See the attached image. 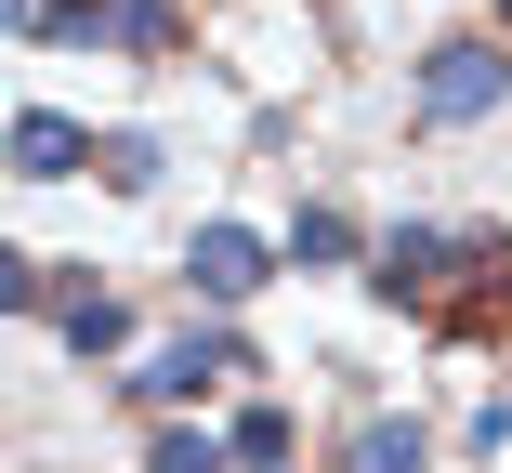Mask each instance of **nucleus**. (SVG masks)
Wrapping results in <instances>:
<instances>
[{
	"label": "nucleus",
	"instance_id": "f257e3e1",
	"mask_svg": "<svg viewBox=\"0 0 512 473\" xmlns=\"http://www.w3.org/2000/svg\"><path fill=\"white\" fill-rule=\"evenodd\" d=\"M499 263V224H394L381 250H368V303H434L447 290V276H486Z\"/></svg>",
	"mask_w": 512,
	"mask_h": 473
},
{
	"label": "nucleus",
	"instance_id": "f03ea898",
	"mask_svg": "<svg viewBox=\"0 0 512 473\" xmlns=\"http://www.w3.org/2000/svg\"><path fill=\"white\" fill-rule=\"evenodd\" d=\"M499 106H512V40H499V27L421 53V92H407V119H421V132H473V119H499Z\"/></svg>",
	"mask_w": 512,
	"mask_h": 473
},
{
	"label": "nucleus",
	"instance_id": "7ed1b4c3",
	"mask_svg": "<svg viewBox=\"0 0 512 473\" xmlns=\"http://www.w3.org/2000/svg\"><path fill=\"white\" fill-rule=\"evenodd\" d=\"M14 40H106V53H171L184 0H14Z\"/></svg>",
	"mask_w": 512,
	"mask_h": 473
},
{
	"label": "nucleus",
	"instance_id": "20e7f679",
	"mask_svg": "<svg viewBox=\"0 0 512 473\" xmlns=\"http://www.w3.org/2000/svg\"><path fill=\"white\" fill-rule=\"evenodd\" d=\"M237 368H250V342L211 316V329H184V342H158V355L132 368V408H145V421H171V408L211 395V382H237Z\"/></svg>",
	"mask_w": 512,
	"mask_h": 473
},
{
	"label": "nucleus",
	"instance_id": "39448f33",
	"mask_svg": "<svg viewBox=\"0 0 512 473\" xmlns=\"http://www.w3.org/2000/svg\"><path fill=\"white\" fill-rule=\"evenodd\" d=\"M263 276H276V237H250V224H197L184 237V290L211 303V316H237Z\"/></svg>",
	"mask_w": 512,
	"mask_h": 473
},
{
	"label": "nucleus",
	"instance_id": "423d86ee",
	"mask_svg": "<svg viewBox=\"0 0 512 473\" xmlns=\"http://www.w3.org/2000/svg\"><path fill=\"white\" fill-rule=\"evenodd\" d=\"M92 145H106V132H79L66 106H14V171H27V184H66V171H92Z\"/></svg>",
	"mask_w": 512,
	"mask_h": 473
},
{
	"label": "nucleus",
	"instance_id": "0eeeda50",
	"mask_svg": "<svg viewBox=\"0 0 512 473\" xmlns=\"http://www.w3.org/2000/svg\"><path fill=\"white\" fill-rule=\"evenodd\" d=\"M66 355H132V303L106 290V276H66V303H53Z\"/></svg>",
	"mask_w": 512,
	"mask_h": 473
},
{
	"label": "nucleus",
	"instance_id": "6e6552de",
	"mask_svg": "<svg viewBox=\"0 0 512 473\" xmlns=\"http://www.w3.org/2000/svg\"><path fill=\"white\" fill-rule=\"evenodd\" d=\"M342 473H434V434L407 421V408H381V421L342 434Z\"/></svg>",
	"mask_w": 512,
	"mask_h": 473
},
{
	"label": "nucleus",
	"instance_id": "1a4fd4ad",
	"mask_svg": "<svg viewBox=\"0 0 512 473\" xmlns=\"http://www.w3.org/2000/svg\"><path fill=\"white\" fill-rule=\"evenodd\" d=\"M224 447H237V473H289V460H302V421H289L276 395H250V408L224 421Z\"/></svg>",
	"mask_w": 512,
	"mask_h": 473
},
{
	"label": "nucleus",
	"instance_id": "9d476101",
	"mask_svg": "<svg viewBox=\"0 0 512 473\" xmlns=\"http://www.w3.org/2000/svg\"><path fill=\"white\" fill-rule=\"evenodd\" d=\"M145 473H237V447H224L211 421H184V408H171V421L145 434Z\"/></svg>",
	"mask_w": 512,
	"mask_h": 473
},
{
	"label": "nucleus",
	"instance_id": "9b49d317",
	"mask_svg": "<svg viewBox=\"0 0 512 473\" xmlns=\"http://www.w3.org/2000/svg\"><path fill=\"white\" fill-rule=\"evenodd\" d=\"M289 263H368L355 211H329V198H302V211H289Z\"/></svg>",
	"mask_w": 512,
	"mask_h": 473
},
{
	"label": "nucleus",
	"instance_id": "f8f14e48",
	"mask_svg": "<svg viewBox=\"0 0 512 473\" xmlns=\"http://www.w3.org/2000/svg\"><path fill=\"white\" fill-rule=\"evenodd\" d=\"M92 171H106L119 198H145V184L171 171V145H158V132H106V145H92Z\"/></svg>",
	"mask_w": 512,
	"mask_h": 473
},
{
	"label": "nucleus",
	"instance_id": "ddd939ff",
	"mask_svg": "<svg viewBox=\"0 0 512 473\" xmlns=\"http://www.w3.org/2000/svg\"><path fill=\"white\" fill-rule=\"evenodd\" d=\"M0 303H14V316H53V303H66V276H53L40 250H0Z\"/></svg>",
	"mask_w": 512,
	"mask_h": 473
},
{
	"label": "nucleus",
	"instance_id": "4468645a",
	"mask_svg": "<svg viewBox=\"0 0 512 473\" xmlns=\"http://www.w3.org/2000/svg\"><path fill=\"white\" fill-rule=\"evenodd\" d=\"M473 447H486V460H512V395H486V408H473Z\"/></svg>",
	"mask_w": 512,
	"mask_h": 473
},
{
	"label": "nucleus",
	"instance_id": "2eb2a0df",
	"mask_svg": "<svg viewBox=\"0 0 512 473\" xmlns=\"http://www.w3.org/2000/svg\"><path fill=\"white\" fill-rule=\"evenodd\" d=\"M499 40H512V0H499Z\"/></svg>",
	"mask_w": 512,
	"mask_h": 473
}]
</instances>
